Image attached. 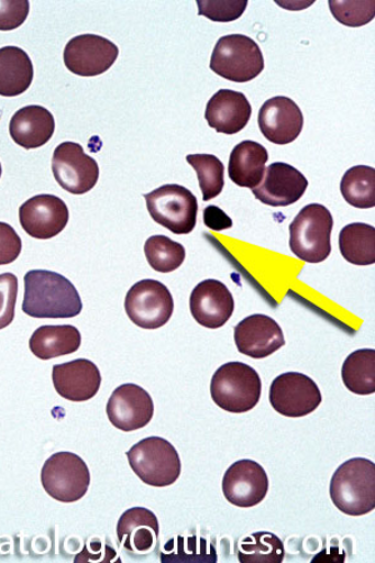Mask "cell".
<instances>
[{
    "label": "cell",
    "mask_w": 375,
    "mask_h": 563,
    "mask_svg": "<svg viewBox=\"0 0 375 563\" xmlns=\"http://www.w3.org/2000/svg\"><path fill=\"white\" fill-rule=\"evenodd\" d=\"M119 57L117 45L97 34H81L64 48V65L73 75L97 77L111 69Z\"/></svg>",
    "instance_id": "7c38bea8"
},
{
    "label": "cell",
    "mask_w": 375,
    "mask_h": 563,
    "mask_svg": "<svg viewBox=\"0 0 375 563\" xmlns=\"http://www.w3.org/2000/svg\"><path fill=\"white\" fill-rule=\"evenodd\" d=\"M286 556L285 543L277 534L254 532L240 544L238 559L242 563H282Z\"/></svg>",
    "instance_id": "4dcf8cb0"
},
{
    "label": "cell",
    "mask_w": 375,
    "mask_h": 563,
    "mask_svg": "<svg viewBox=\"0 0 375 563\" xmlns=\"http://www.w3.org/2000/svg\"><path fill=\"white\" fill-rule=\"evenodd\" d=\"M18 298V278L13 274L0 275V330L14 321Z\"/></svg>",
    "instance_id": "d590c367"
},
{
    "label": "cell",
    "mask_w": 375,
    "mask_h": 563,
    "mask_svg": "<svg viewBox=\"0 0 375 563\" xmlns=\"http://www.w3.org/2000/svg\"><path fill=\"white\" fill-rule=\"evenodd\" d=\"M34 78L33 63L22 48H0V96L18 97L30 89Z\"/></svg>",
    "instance_id": "484cf974"
},
{
    "label": "cell",
    "mask_w": 375,
    "mask_h": 563,
    "mask_svg": "<svg viewBox=\"0 0 375 563\" xmlns=\"http://www.w3.org/2000/svg\"><path fill=\"white\" fill-rule=\"evenodd\" d=\"M334 506L350 516H363L375 508V465L367 459L348 460L337 468L329 486Z\"/></svg>",
    "instance_id": "7a4b0ae2"
},
{
    "label": "cell",
    "mask_w": 375,
    "mask_h": 563,
    "mask_svg": "<svg viewBox=\"0 0 375 563\" xmlns=\"http://www.w3.org/2000/svg\"><path fill=\"white\" fill-rule=\"evenodd\" d=\"M42 486L58 503L73 504L84 498L90 486V472L76 453H54L42 468Z\"/></svg>",
    "instance_id": "52a82bcc"
},
{
    "label": "cell",
    "mask_w": 375,
    "mask_h": 563,
    "mask_svg": "<svg viewBox=\"0 0 375 563\" xmlns=\"http://www.w3.org/2000/svg\"><path fill=\"white\" fill-rule=\"evenodd\" d=\"M23 230L36 240H51L66 229L69 210L57 196L40 195L24 202L20 208Z\"/></svg>",
    "instance_id": "9a60e30c"
},
{
    "label": "cell",
    "mask_w": 375,
    "mask_h": 563,
    "mask_svg": "<svg viewBox=\"0 0 375 563\" xmlns=\"http://www.w3.org/2000/svg\"><path fill=\"white\" fill-rule=\"evenodd\" d=\"M23 312L33 318H73L84 310L71 282L56 272L34 269L24 277Z\"/></svg>",
    "instance_id": "6da1fadb"
},
{
    "label": "cell",
    "mask_w": 375,
    "mask_h": 563,
    "mask_svg": "<svg viewBox=\"0 0 375 563\" xmlns=\"http://www.w3.org/2000/svg\"><path fill=\"white\" fill-rule=\"evenodd\" d=\"M190 313L206 329H221L234 312L231 290L217 279H206L194 289L189 299Z\"/></svg>",
    "instance_id": "e0dca14e"
},
{
    "label": "cell",
    "mask_w": 375,
    "mask_h": 563,
    "mask_svg": "<svg viewBox=\"0 0 375 563\" xmlns=\"http://www.w3.org/2000/svg\"><path fill=\"white\" fill-rule=\"evenodd\" d=\"M258 124L265 139L286 145L295 142L304 131L305 117L293 99L274 97L262 106Z\"/></svg>",
    "instance_id": "d6986e66"
},
{
    "label": "cell",
    "mask_w": 375,
    "mask_h": 563,
    "mask_svg": "<svg viewBox=\"0 0 375 563\" xmlns=\"http://www.w3.org/2000/svg\"><path fill=\"white\" fill-rule=\"evenodd\" d=\"M144 253L150 266L161 274H170L186 260V249L166 235H153L144 244Z\"/></svg>",
    "instance_id": "1f68e13d"
},
{
    "label": "cell",
    "mask_w": 375,
    "mask_h": 563,
    "mask_svg": "<svg viewBox=\"0 0 375 563\" xmlns=\"http://www.w3.org/2000/svg\"><path fill=\"white\" fill-rule=\"evenodd\" d=\"M53 385L70 402H86L97 396L102 376L95 362L79 358L53 367Z\"/></svg>",
    "instance_id": "ffe728a7"
},
{
    "label": "cell",
    "mask_w": 375,
    "mask_h": 563,
    "mask_svg": "<svg viewBox=\"0 0 375 563\" xmlns=\"http://www.w3.org/2000/svg\"><path fill=\"white\" fill-rule=\"evenodd\" d=\"M22 252V240L13 227L0 222V266L11 265Z\"/></svg>",
    "instance_id": "74e56055"
},
{
    "label": "cell",
    "mask_w": 375,
    "mask_h": 563,
    "mask_svg": "<svg viewBox=\"0 0 375 563\" xmlns=\"http://www.w3.org/2000/svg\"><path fill=\"white\" fill-rule=\"evenodd\" d=\"M187 162L197 172L205 202L222 194L225 168L221 159L213 154H189Z\"/></svg>",
    "instance_id": "d6a6232c"
},
{
    "label": "cell",
    "mask_w": 375,
    "mask_h": 563,
    "mask_svg": "<svg viewBox=\"0 0 375 563\" xmlns=\"http://www.w3.org/2000/svg\"><path fill=\"white\" fill-rule=\"evenodd\" d=\"M203 220L208 229L216 232L230 230L233 227L232 218L228 217L227 213L217 206H209L206 208L203 212Z\"/></svg>",
    "instance_id": "f35d334b"
},
{
    "label": "cell",
    "mask_w": 375,
    "mask_h": 563,
    "mask_svg": "<svg viewBox=\"0 0 375 563\" xmlns=\"http://www.w3.org/2000/svg\"><path fill=\"white\" fill-rule=\"evenodd\" d=\"M31 11L29 0L16 2H0V32H9L20 29L26 21Z\"/></svg>",
    "instance_id": "8d00e7d4"
},
{
    "label": "cell",
    "mask_w": 375,
    "mask_h": 563,
    "mask_svg": "<svg viewBox=\"0 0 375 563\" xmlns=\"http://www.w3.org/2000/svg\"><path fill=\"white\" fill-rule=\"evenodd\" d=\"M268 158V151L262 144L253 141L241 142L231 153L228 174L236 186L255 188L263 179Z\"/></svg>",
    "instance_id": "cb8c5ba5"
},
{
    "label": "cell",
    "mask_w": 375,
    "mask_h": 563,
    "mask_svg": "<svg viewBox=\"0 0 375 563\" xmlns=\"http://www.w3.org/2000/svg\"><path fill=\"white\" fill-rule=\"evenodd\" d=\"M234 342L244 356L262 360L285 346L286 339L273 318L253 314L234 327Z\"/></svg>",
    "instance_id": "2e32d148"
},
{
    "label": "cell",
    "mask_w": 375,
    "mask_h": 563,
    "mask_svg": "<svg viewBox=\"0 0 375 563\" xmlns=\"http://www.w3.org/2000/svg\"><path fill=\"white\" fill-rule=\"evenodd\" d=\"M269 401L274 411L290 419L308 416L322 404L315 380L299 372H287L273 380Z\"/></svg>",
    "instance_id": "8fae6325"
},
{
    "label": "cell",
    "mask_w": 375,
    "mask_h": 563,
    "mask_svg": "<svg viewBox=\"0 0 375 563\" xmlns=\"http://www.w3.org/2000/svg\"><path fill=\"white\" fill-rule=\"evenodd\" d=\"M198 14L207 16L208 20L218 23H230L241 18L245 12L249 2H203L198 0Z\"/></svg>",
    "instance_id": "e575fe53"
},
{
    "label": "cell",
    "mask_w": 375,
    "mask_h": 563,
    "mask_svg": "<svg viewBox=\"0 0 375 563\" xmlns=\"http://www.w3.org/2000/svg\"><path fill=\"white\" fill-rule=\"evenodd\" d=\"M333 217L322 205H308L289 225V247L307 263L324 262L332 252Z\"/></svg>",
    "instance_id": "277c9868"
},
{
    "label": "cell",
    "mask_w": 375,
    "mask_h": 563,
    "mask_svg": "<svg viewBox=\"0 0 375 563\" xmlns=\"http://www.w3.org/2000/svg\"><path fill=\"white\" fill-rule=\"evenodd\" d=\"M307 188L308 180L298 169L277 162L265 169L260 186L253 188V195L264 205L287 207L298 202Z\"/></svg>",
    "instance_id": "ac0fdd59"
},
{
    "label": "cell",
    "mask_w": 375,
    "mask_h": 563,
    "mask_svg": "<svg viewBox=\"0 0 375 563\" xmlns=\"http://www.w3.org/2000/svg\"><path fill=\"white\" fill-rule=\"evenodd\" d=\"M269 489L267 472L258 462L241 460L227 470L223 477V495L236 507L250 508L260 505Z\"/></svg>",
    "instance_id": "5bb4252c"
},
{
    "label": "cell",
    "mask_w": 375,
    "mask_h": 563,
    "mask_svg": "<svg viewBox=\"0 0 375 563\" xmlns=\"http://www.w3.org/2000/svg\"><path fill=\"white\" fill-rule=\"evenodd\" d=\"M341 192L345 202L361 210L375 207V169L355 166L345 172L341 181Z\"/></svg>",
    "instance_id": "f546056e"
},
{
    "label": "cell",
    "mask_w": 375,
    "mask_h": 563,
    "mask_svg": "<svg viewBox=\"0 0 375 563\" xmlns=\"http://www.w3.org/2000/svg\"><path fill=\"white\" fill-rule=\"evenodd\" d=\"M52 170L58 185L71 195L90 192L99 179L98 163L75 142H64L54 150Z\"/></svg>",
    "instance_id": "30bf717a"
},
{
    "label": "cell",
    "mask_w": 375,
    "mask_h": 563,
    "mask_svg": "<svg viewBox=\"0 0 375 563\" xmlns=\"http://www.w3.org/2000/svg\"><path fill=\"white\" fill-rule=\"evenodd\" d=\"M159 531L157 516L144 507L130 508L117 525L119 543L134 556H143L158 549Z\"/></svg>",
    "instance_id": "44dd1931"
},
{
    "label": "cell",
    "mask_w": 375,
    "mask_h": 563,
    "mask_svg": "<svg viewBox=\"0 0 375 563\" xmlns=\"http://www.w3.org/2000/svg\"><path fill=\"white\" fill-rule=\"evenodd\" d=\"M210 396L227 412H250L261 401L258 372L242 362L225 363L217 369L210 383Z\"/></svg>",
    "instance_id": "3957f363"
},
{
    "label": "cell",
    "mask_w": 375,
    "mask_h": 563,
    "mask_svg": "<svg viewBox=\"0 0 375 563\" xmlns=\"http://www.w3.org/2000/svg\"><path fill=\"white\" fill-rule=\"evenodd\" d=\"M134 474L145 485L168 487L180 476L181 462L176 448L162 438H148L126 452Z\"/></svg>",
    "instance_id": "5b68a950"
},
{
    "label": "cell",
    "mask_w": 375,
    "mask_h": 563,
    "mask_svg": "<svg viewBox=\"0 0 375 563\" xmlns=\"http://www.w3.org/2000/svg\"><path fill=\"white\" fill-rule=\"evenodd\" d=\"M124 308L130 320L143 330H158L170 321L173 296L166 285L143 279L128 290Z\"/></svg>",
    "instance_id": "9c48e42d"
},
{
    "label": "cell",
    "mask_w": 375,
    "mask_h": 563,
    "mask_svg": "<svg viewBox=\"0 0 375 563\" xmlns=\"http://www.w3.org/2000/svg\"><path fill=\"white\" fill-rule=\"evenodd\" d=\"M252 107L249 99L231 89H221L207 104L206 120L218 133L236 134L249 124Z\"/></svg>",
    "instance_id": "7402d4cb"
},
{
    "label": "cell",
    "mask_w": 375,
    "mask_h": 563,
    "mask_svg": "<svg viewBox=\"0 0 375 563\" xmlns=\"http://www.w3.org/2000/svg\"><path fill=\"white\" fill-rule=\"evenodd\" d=\"M154 222L174 234H189L197 224L198 201L189 189L166 185L144 196Z\"/></svg>",
    "instance_id": "ba28073f"
},
{
    "label": "cell",
    "mask_w": 375,
    "mask_h": 563,
    "mask_svg": "<svg viewBox=\"0 0 375 563\" xmlns=\"http://www.w3.org/2000/svg\"><path fill=\"white\" fill-rule=\"evenodd\" d=\"M342 379L351 393L361 396L375 393V351L365 349L350 354L343 363Z\"/></svg>",
    "instance_id": "83f0119b"
},
{
    "label": "cell",
    "mask_w": 375,
    "mask_h": 563,
    "mask_svg": "<svg viewBox=\"0 0 375 563\" xmlns=\"http://www.w3.org/2000/svg\"><path fill=\"white\" fill-rule=\"evenodd\" d=\"M210 69L235 84H246L264 70L263 53L260 45L250 36L225 35L216 44Z\"/></svg>",
    "instance_id": "8992f818"
},
{
    "label": "cell",
    "mask_w": 375,
    "mask_h": 563,
    "mask_svg": "<svg viewBox=\"0 0 375 563\" xmlns=\"http://www.w3.org/2000/svg\"><path fill=\"white\" fill-rule=\"evenodd\" d=\"M56 131V121L47 108L26 106L12 117L9 133L24 150H36L47 144Z\"/></svg>",
    "instance_id": "603a6c76"
},
{
    "label": "cell",
    "mask_w": 375,
    "mask_h": 563,
    "mask_svg": "<svg viewBox=\"0 0 375 563\" xmlns=\"http://www.w3.org/2000/svg\"><path fill=\"white\" fill-rule=\"evenodd\" d=\"M161 560L163 563H216L218 556L213 544L206 539L198 538V536H190V538L178 536L164 544Z\"/></svg>",
    "instance_id": "f1b7e54d"
},
{
    "label": "cell",
    "mask_w": 375,
    "mask_h": 563,
    "mask_svg": "<svg viewBox=\"0 0 375 563\" xmlns=\"http://www.w3.org/2000/svg\"><path fill=\"white\" fill-rule=\"evenodd\" d=\"M343 258L355 266H371L375 263V229L365 223L344 227L340 234Z\"/></svg>",
    "instance_id": "4316f807"
},
{
    "label": "cell",
    "mask_w": 375,
    "mask_h": 563,
    "mask_svg": "<svg viewBox=\"0 0 375 563\" xmlns=\"http://www.w3.org/2000/svg\"><path fill=\"white\" fill-rule=\"evenodd\" d=\"M0 177H2V165H0Z\"/></svg>",
    "instance_id": "ab89813d"
},
{
    "label": "cell",
    "mask_w": 375,
    "mask_h": 563,
    "mask_svg": "<svg viewBox=\"0 0 375 563\" xmlns=\"http://www.w3.org/2000/svg\"><path fill=\"white\" fill-rule=\"evenodd\" d=\"M80 344L81 335L75 325H42L32 334L30 349L35 357L49 361L77 352Z\"/></svg>",
    "instance_id": "d4e9b609"
},
{
    "label": "cell",
    "mask_w": 375,
    "mask_h": 563,
    "mask_svg": "<svg viewBox=\"0 0 375 563\" xmlns=\"http://www.w3.org/2000/svg\"><path fill=\"white\" fill-rule=\"evenodd\" d=\"M107 415L118 430L123 432L141 430L153 419V399L141 386L125 384L115 388L109 398Z\"/></svg>",
    "instance_id": "4fadbf2b"
},
{
    "label": "cell",
    "mask_w": 375,
    "mask_h": 563,
    "mask_svg": "<svg viewBox=\"0 0 375 563\" xmlns=\"http://www.w3.org/2000/svg\"><path fill=\"white\" fill-rule=\"evenodd\" d=\"M335 20L346 26H362L371 23L375 15L374 2H329Z\"/></svg>",
    "instance_id": "836d02e7"
}]
</instances>
